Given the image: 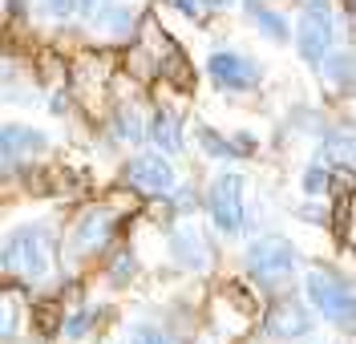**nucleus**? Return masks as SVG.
Wrapping results in <instances>:
<instances>
[{"mask_svg": "<svg viewBox=\"0 0 356 344\" xmlns=\"http://www.w3.org/2000/svg\"><path fill=\"white\" fill-rule=\"evenodd\" d=\"M324 154L336 162H348V166H356V138L353 134H336L328 146H324Z\"/></svg>", "mask_w": 356, "mask_h": 344, "instance_id": "obj_14", "label": "nucleus"}, {"mask_svg": "<svg viewBox=\"0 0 356 344\" xmlns=\"http://www.w3.org/2000/svg\"><path fill=\"white\" fill-rule=\"evenodd\" d=\"M202 146H207V150H211V154H222V158H235V150H231V146H227V142H222L219 134H211V130H202Z\"/></svg>", "mask_w": 356, "mask_h": 344, "instance_id": "obj_18", "label": "nucleus"}, {"mask_svg": "<svg viewBox=\"0 0 356 344\" xmlns=\"http://www.w3.org/2000/svg\"><path fill=\"white\" fill-rule=\"evenodd\" d=\"M207 73L215 77V85H222V90H247L259 77V69L251 65L247 57H239V53H215L207 61Z\"/></svg>", "mask_w": 356, "mask_h": 344, "instance_id": "obj_8", "label": "nucleus"}, {"mask_svg": "<svg viewBox=\"0 0 356 344\" xmlns=\"http://www.w3.org/2000/svg\"><path fill=\"white\" fill-rule=\"evenodd\" d=\"M41 8L49 17H69V13H77V0H41Z\"/></svg>", "mask_w": 356, "mask_h": 344, "instance_id": "obj_19", "label": "nucleus"}, {"mask_svg": "<svg viewBox=\"0 0 356 344\" xmlns=\"http://www.w3.org/2000/svg\"><path fill=\"white\" fill-rule=\"evenodd\" d=\"M247 272L255 275L267 288H280L288 284V275L296 272V247L280 235H264L247 247Z\"/></svg>", "mask_w": 356, "mask_h": 344, "instance_id": "obj_3", "label": "nucleus"}, {"mask_svg": "<svg viewBox=\"0 0 356 344\" xmlns=\"http://www.w3.org/2000/svg\"><path fill=\"white\" fill-rule=\"evenodd\" d=\"M304 292L324 320H332L336 328H356V296L340 275H332L328 268H312L304 279Z\"/></svg>", "mask_w": 356, "mask_h": 344, "instance_id": "obj_2", "label": "nucleus"}, {"mask_svg": "<svg viewBox=\"0 0 356 344\" xmlns=\"http://www.w3.org/2000/svg\"><path fill=\"white\" fill-rule=\"evenodd\" d=\"M304 13L296 24V45L300 57L308 65H324L328 49H332V13H328V0H300Z\"/></svg>", "mask_w": 356, "mask_h": 344, "instance_id": "obj_4", "label": "nucleus"}, {"mask_svg": "<svg viewBox=\"0 0 356 344\" xmlns=\"http://www.w3.org/2000/svg\"><path fill=\"white\" fill-rule=\"evenodd\" d=\"M130 344H175L162 328H154V324H138L130 332Z\"/></svg>", "mask_w": 356, "mask_h": 344, "instance_id": "obj_15", "label": "nucleus"}, {"mask_svg": "<svg viewBox=\"0 0 356 344\" xmlns=\"http://www.w3.org/2000/svg\"><path fill=\"white\" fill-rule=\"evenodd\" d=\"M178 8H186V13H195V8H199V0H175Z\"/></svg>", "mask_w": 356, "mask_h": 344, "instance_id": "obj_22", "label": "nucleus"}, {"mask_svg": "<svg viewBox=\"0 0 356 344\" xmlns=\"http://www.w3.org/2000/svg\"><path fill=\"white\" fill-rule=\"evenodd\" d=\"M324 73L332 85H353L356 81V53H328L324 57Z\"/></svg>", "mask_w": 356, "mask_h": 344, "instance_id": "obj_13", "label": "nucleus"}, {"mask_svg": "<svg viewBox=\"0 0 356 344\" xmlns=\"http://www.w3.org/2000/svg\"><path fill=\"white\" fill-rule=\"evenodd\" d=\"M247 17H251V21L259 24V33H264L267 41H280V45H284V41L291 37L288 21H284L280 13H271L267 4H259V0H247Z\"/></svg>", "mask_w": 356, "mask_h": 344, "instance_id": "obj_12", "label": "nucleus"}, {"mask_svg": "<svg viewBox=\"0 0 356 344\" xmlns=\"http://www.w3.org/2000/svg\"><path fill=\"white\" fill-rule=\"evenodd\" d=\"M4 162L13 166L17 158H29V154H41L44 146V134H37V130H29V126H4Z\"/></svg>", "mask_w": 356, "mask_h": 344, "instance_id": "obj_9", "label": "nucleus"}, {"mask_svg": "<svg viewBox=\"0 0 356 344\" xmlns=\"http://www.w3.org/2000/svg\"><path fill=\"white\" fill-rule=\"evenodd\" d=\"M264 328H267V336H275V341H300V336H308V328H312V312L300 300H275Z\"/></svg>", "mask_w": 356, "mask_h": 344, "instance_id": "obj_7", "label": "nucleus"}, {"mask_svg": "<svg viewBox=\"0 0 356 344\" xmlns=\"http://www.w3.org/2000/svg\"><path fill=\"white\" fill-rule=\"evenodd\" d=\"M4 272L37 284L53 272V235L44 227H21L4 243Z\"/></svg>", "mask_w": 356, "mask_h": 344, "instance_id": "obj_1", "label": "nucleus"}, {"mask_svg": "<svg viewBox=\"0 0 356 344\" xmlns=\"http://www.w3.org/2000/svg\"><path fill=\"white\" fill-rule=\"evenodd\" d=\"M130 252H122V259H113V268H110V275H118V279H126V275H130Z\"/></svg>", "mask_w": 356, "mask_h": 344, "instance_id": "obj_21", "label": "nucleus"}, {"mask_svg": "<svg viewBox=\"0 0 356 344\" xmlns=\"http://www.w3.org/2000/svg\"><path fill=\"white\" fill-rule=\"evenodd\" d=\"M207 206H211L215 227L227 231V235H235V231L243 227V179H239V174H231V170L219 174V179L211 183Z\"/></svg>", "mask_w": 356, "mask_h": 344, "instance_id": "obj_5", "label": "nucleus"}, {"mask_svg": "<svg viewBox=\"0 0 356 344\" xmlns=\"http://www.w3.org/2000/svg\"><path fill=\"white\" fill-rule=\"evenodd\" d=\"M199 4H207V8H222L227 0H199Z\"/></svg>", "mask_w": 356, "mask_h": 344, "instance_id": "obj_23", "label": "nucleus"}, {"mask_svg": "<svg viewBox=\"0 0 356 344\" xmlns=\"http://www.w3.org/2000/svg\"><path fill=\"white\" fill-rule=\"evenodd\" d=\"M110 239V215L106 211H89L73 231V252H97Z\"/></svg>", "mask_w": 356, "mask_h": 344, "instance_id": "obj_10", "label": "nucleus"}, {"mask_svg": "<svg viewBox=\"0 0 356 344\" xmlns=\"http://www.w3.org/2000/svg\"><path fill=\"white\" fill-rule=\"evenodd\" d=\"M324 186H328V170L324 166H312L308 174H304V190L308 195H324Z\"/></svg>", "mask_w": 356, "mask_h": 344, "instance_id": "obj_17", "label": "nucleus"}, {"mask_svg": "<svg viewBox=\"0 0 356 344\" xmlns=\"http://www.w3.org/2000/svg\"><path fill=\"white\" fill-rule=\"evenodd\" d=\"M146 134H150V142H158L162 150H182V130H178V117L170 114V110H154L150 114V122H146Z\"/></svg>", "mask_w": 356, "mask_h": 344, "instance_id": "obj_11", "label": "nucleus"}, {"mask_svg": "<svg viewBox=\"0 0 356 344\" xmlns=\"http://www.w3.org/2000/svg\"><path fill=\"white\" fill-rule=\"evenodd\" d=\"M113 0H77V13L86 17V21H102L106 13H110Z\"/></svg>", "mask_w": 356, "mask_h": 344, "instance_id": "obj_16", "label": "nucleus"}, {"mask_svg": "<svg viewBox=\"0 0 356 344\" xmlns=\"http://www.w3.org/2000/svg\"><path fill=\"white\" fill-rule=\"evenodd\" d=\"M126 183L142 195H170L175 190V170L170 162L158 158V154H142L126 166Z\"/></svg>", "mask_w": 356, "mask_h": 344, "instance_id": "obj_6", "label": "nucleus"}, {"mask_svg": "<svg viewBox=\"0 0 356 344\" xmlns=\"http://www.w3.org/2000/svg\"><path fill=\"white\" fill-rule=\"evenodd\" d=\"M122 138H142V126H138V117L130 110H122Z\"/></svg>", "mask_w": 356, "mask_h": 344, "instance_id": "obj_20", "label": "nucleus"}]
</instances>
